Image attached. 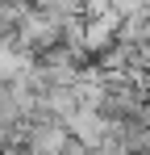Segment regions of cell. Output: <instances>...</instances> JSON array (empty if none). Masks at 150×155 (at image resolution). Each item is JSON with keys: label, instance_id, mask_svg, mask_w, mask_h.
<instances>
[{"label": "cell", "instance_id": "3957f363", "mask_svg": "<svg viewBox=\"0 0 150 155\" xmlns=\"http://www.w3.org/2000/svg\"><path fill=\"white\" fill-rule=\"evenodd\" d=\"M117 42H121V17H117L113 8L83 17V25H79V51L88 54V59L104 54L108 46H117Z\"/></svg>", "mask_w": 150, "mask_h": 155}, {"label": "cell", "instance_id": "5b68a950", "mask_svg": "<svg viewBox=\"0 0 150 155\" xmlns=\"http://www.w3.org/2000/svg\"><path fill=\"white\" fill-rule=\"evenodd\" d=\"M63 155H96V151H92V147H83V143H71Z\"/></svg>", "mask_w": 150, "mask_h": 155}, {"label": "cell", "instance_id": "6da1fadb", "mask_svg": "<svg viewBox=\"0 0 150 155\" xmlns=\"http://www.w3.org/2000/svg\"><path fill=\"white\" fill-rule=\"evenodd\" d=\"M71 21L75 17L46 13V8H33V4H29V8H21V21L13 29V42L38 59V54H46V51H54V46L67 42V25H71Z\"/></svg>", "mask_w": 150, "mask_h": 155}, {"label": "cell", "instance_id": "52a82bcc", "mask_svg": "<svg viewBox=\"0 0 150 155\" xmlns=\"http://www.w3.org/2000/svg\"><path fill=\"white\" fill-rule=\"evenodd\" d=\"M0 4H17V8H25V4H29V0H0Z\"/></svg>", "mask_w": 150, "mask_h": 155}, {"label": "cell", "instance_id": "8992f818", "mask_svg": "<svg viewBox=\"0 0 150 155\" xmlns=\"http://www.w3.org/2000/svg\"><path fill=\"white\" fill-rule=\"evenodd\" d=\"M142 122H146V130H150V97H146V105H142V113H138Z\"/></svg>", "mask_w": 150, "mask_h": 155}, {"label": "cell", "instance_id": "ba28073f", "mask_svg": "<svg viewBox=\"0 0 150 155\" xmlns=\"http://www.w3.org/2000/svg\"><path fill=\"white\" fill-rule=\"evenodd\" d=\"M142 155H150V151H142Z\"/></svg>", "mask_w": 150, "mask_h": 155}, {"label": "cell", "instance_id": "277c9868", "mask_svg": "<svg viewBox=\"0 0 150 155\" xmlns=\"http://www.w3.org/2000/svg\"><path fill=\"white\" fill-rule=\"evenodd\" d=\"M67 130H71V143H83V147H92V151H96L100 143L108 138L113 122H108L100 109H92V105H79L71 117H67Z\"/></svg>", "mask_w": 150, "mask_h": 155}, {"label": "cell", "instance_id": "7a4b0ae2", "mask_svg": "<svg viewBox=\"0 0 150 155\" xmlns=\"http://www.w3.org/2000/svg\"><path fill=\"white\" fill-rule=\"evenodd\" d=\"M25 155H63L71 147V130L67 122H58V117H50L42 109H33L29 117H25L21 126V143H17Z\"/></svg>", "mask_w": 150, "mask_h": 155}]
</instances>
